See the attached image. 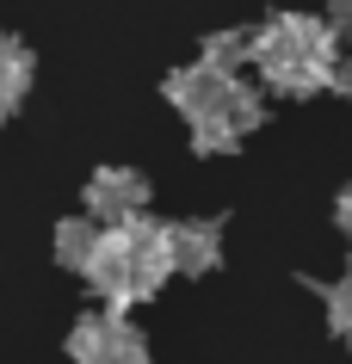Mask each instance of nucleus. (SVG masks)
I'll use <instances>...</instances> for the list:
<instances>
[{
    "label": "nucleus",
    "instance_id": "obj_3",
    "mask_svg": "<svg viewBox=\"0 0 352 364\" xmlns=\"http://www.w3.org/2000/svg\"><path fill=\"white\" fill-rule=\"evenodd\" d=\"M229 80H235V75H223V68H210V62H186V68H174V75H167V105H174V112H186V117L198 124V117H210L216 105H223Z\"/></svg>",
    "mask_w": 352,
    "mask_h": 364
},
{
    "label": "nucleus",
    "instance_id": "obj_14",
    "mask_svg": "<svg viewBox=\"0 0 352 364\" xmlns=\"http://www.w3.org/2000/svg\"><path fill=\"white\" fill-rule=\"evenodd\" d=\"M328 25H334V38L352 31V0H328Z\"/></svg>",
    "mask_w": 352,
    "mask_h": 364
},
{
    "label": "nucleus",
    "instance_id": "obj_2",
    "mask_svg": "<svg viewBox=\"0 0 352 364\" xmlns=\"http://www.w3.org/2000/svg\"><path fill=\"white\" fill-rule=\"evenodd\" d=\"M87 210L112 229V223H124V216H142L149 210V179H142L137 167H99L93 179H87Z\"/></svg>",
    "mask_w": 352,
    "mask_h": 364
},
{
    "label": "nucleus",
    "instance_id": "obj_4",
    "mask_svg": "<svg viewBox=\"0 0 352 364\" xmlns=\"http://www.w3.org/2000/svg\"><path fill=\"white\" fill-rule=\"evenodd\" d=\"M167 235H174V272H216V259H223V229L216 223H204V216H192V223H167Z\"/></svg>",
    "mask_w": 352,
    "mask_h": 364
},
{
    "label": "nucleus",
    "instance_id": "obj_15",
    "mask_svg": "<svg viewBox=\"0 0 352 364\" xmlns=\"http://www.w3.org/2000/svg\"><path fill=\"white\" fill-rule=\"evenodd\" d=\"M334 223H340V235H352V186L340 192V204H334Z\"/></svg>",
    "mask_w": 352,
    "mask_h": 364
},
{
    "label": "nucleus",
    "instance_id": "obj_1",
    "mask_svg": "<svg viewBox=\"0 0 352 364\" xmlns=\"http://www.w3.org/2000/svg\"><path fill=\"white\" fill-rule=\"evenodd\" d=\"M266 56H297V62H328L340 56V38H334L328 19H315V13H278L254 31V62Z\"/></svg>",
    "mask_w": 352,
    "mask_h": 364
},
{
    "label": "nucleus",
    "instance_id": "obj_13",
    "mask_svg": "<svg viewBox=\"0 0 352 364\" xmlns=\"http://www.w3.org/2000/svg\"><path fill=\"white\" fill-rule=\"evenodd\" d=\"M328 87L340 99H352V56H334V68H328Z\"/></svg>",
    "mask_w": 352,
    "mask_h": 364
},
{
    "label": "nucleus",
    "instance_id": "obj_6",
    "mask_svg": "<svg viewBox=\"0 0 352 364\" xmlns=\"http://www.w3.org/2000/svg\"><path fill=\"white\" fill-rule=\"evenodd\" d=\"M210 117H223L235 136H254L260 117H266V99H260V87H241V80H229V93H223V105H216Z\"/></svg>",
    "mask_w": 352,
    "mask_h": 364
},
{
    "label": "nucleus",
    "instance_id": "obj_12",
    "mask_svg": "<svg viewBox=\"0 0 352 364\" xmlns=\"http://www.w3.org/2000/svg\"><path fill=\"white\" fill-rule=\"evenodd\" d=\"M321 309H328V333L352 340V278H346V284H328V290H321Z\"/></svg>",
    "mask_w": 352,
    "mask_h": 364
},
{
    "label": "nucleus",
    "instance_id": "obj_8",
    "mask_svg": "<svg viewBox=\"0 0 352 364\" xmlns=\"http://www.w3.org/2000/svg\"><path fill=\"white\" fill-rule=\"evenodd\" d=\"M93 247H99V229L87 223V216H68L56 229V259L68 272H87V259H93Z\"/></svg>",
    "mask_w": 352,
    "mask_h": 364
},
{
    "label": "nucleus",
    "instance_id": "obj_5",
    "mask_svg": "<svg viewBox=\"0 0 352 364\" xmlns=\"http://www.w3.org/2000/svg\"><path fill=\"white\" fill-rule=\"evenodd\" d=\"M25 87H31V50H25L19 38H6V31H0V124L19 112Z\"/></svg>",
    "mask_w": 352,
    "mask_h": 364
},
{
    "label": "nucleus",
    "instance_id": "obj_7",
    "mask_svg": "<svg viewBox=\"0 0 352 364\" xmlns=\"http://www.w3.org/2000/svg\"><path fill=\"white\" fill-rule=\"evenodd\" d=\"M68 358H75V364H112V321H105V315L75 321V333H68Z\"/></svg>",
    "mask_w": 352,
    "mask_h": 364
},
{
    "label": "nucleus",
    "instance_id": "obj_16",
    "mask_svg": "<svg viewBox=\"0 0 352 364\" xmlns=\"http://www.w3.org/2000/svg\"><path fill=\"white\" fill-rule=\"evenodd\" d=\"M340 43H352V31H340Z\"/></svg>",
    "mask_w": 352,
    "mask_h": 364
},
{
    "label": "nucleus",
    "instance_id": "obj_9",
    "mask_svg": "<svg viewBox=\"0 0 352 364\" xmlns=\"http://www.w3.org/2000/svg\"><path fill=\"white\" fill-rule=\"evenodd\" d=\"M210 68H223V75H235L241 62H254V31H216V38H204V56Z\"/></svg>",
    "mask_w": 352,
    "mask_h": 364
},
{
    "label": "nucleus",
    "instance_id": "obj_10",
    "mask_svg": "<svg viewBox=\"0 0 352 364\" xmlns=\"http://www.w3.org/2000/svg\"><path fill=\"white\" fill-rule=\"evenodd\" d=\"M192 149L198 154H235V149H241V136H235L223 117H198V124H192Z\"/></svg>",
    "mask_w": 352,
    "mask_h": 364
},
{
    "label": "nucleus",
    "instance_id": "obj_11",
    "mask_svg": "<svg viewBox=\"0 0 352 364\" xmlns=\"http://www.w3.org/2000/svg\"><path fill=\"white\" fill-rule=\"evenodd\" d=\"M105 321H112V315H105ZM112 364H149V340H142V327L112 321Z\"/></svg>",
    "mask_w": 352,
    "mask_h": 364
}]
</instances>
